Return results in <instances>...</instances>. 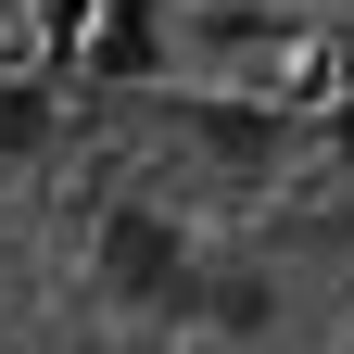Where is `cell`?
Returning a JSON list of instances; mask_svg holds the SVG:
<instances>
[{"mask_svg":"<svg viewBox=\"0 0 354 354\" xmlns=\"http://www.w3.org/2000/svg\"><path fill=\"white\" fill-rule=\"evenodd\" d=\"M88 279H102V304H127V317H190L203 253H190V228H177L165 203H114L102 228H88Z\"/></svg>","mask_w":354,"mask_h":354,"instance_id":"cell-1","label":"cell"},{"mask_svg":"<svg viewBox=\"0 0 354 354\" xmlns=\"http://www.w3.org/2000/svg\"><path fill=\"white\" fill-rule=\"evenodd\" d=\"M177 0H88V26H76V64L102 76V88H140V76H165L177 64Z\"/></svg>","mask_w":354,"mask_h":354,"instance_id":"cell-2","label":"cell"},{"mask_svg":"<svg viewBox=\"0 0 354 354\" xmlns=\"http://www.w3.org/2000/svg\"><path fill=\"white\" fill-rule=\"evenodd\" d=\"M26 152H51V88L0 76V165H26Z\"/></svg>","mask_w":354,"mask_h":354,"instance_id":"cell-3","label":"cell"},{"mask_svg":"<svg viewBox=\"0 0 354 354\" xmlns=\"http://www.w3.org/2000/svg\"><path fill=\"white\" fill-rule=\"evenodd\" d=\"M203 140L228 165H266V152H279V114H266V102H203Z\"/></svg>","mask_w":354,"mask_h":354,"instance_id":"cell-4","label":"cell"},{"mask_svg":"<svg viewBox=\"0 0 354 354\" xmlns=\"http://www.w3.org/2000/svg\"><path fill=\"white\" fill-rule=\"evenodd\" d=\"M190 304H203V317H215V329H228V342H253L266 317H279V291H266V279H203Z\"/></svg>","mask_w":354,"mask_h":354,"instance_id":"cell-5","label":"cell"},{"mask_svg":"<svg viewBox=\"0 0 354 354\" xmlns=\"http://www.w3.org/2000/svg\"><path fill=\"white\" fill-rule=\"evenodd\" d=\"M76 13L88 0H26V26H51V38H76Z\"/></svg>","mask_w":354,"mask_h":354,"instance_id":"cell-6","label":"cell"},{"mask_svg":"<svg viewBox=\"0 0 354 354\" xmlns=\"http://www.w3.org/2000/svg\"><path fill=\"white\" fill-rule=\"evenodd\" d=\"M342 140H354V102H342Z\"/></svg>","mask_w":354,"mask_h":354,"instance_id":"cell-7","label":"cell"}]
</instances>
